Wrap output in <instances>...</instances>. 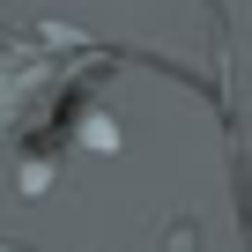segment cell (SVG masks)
I'll return each mask as SVG.
<instances>
[{"label":"cell","instance_id":"1","mask_svg":"<svg viewBox=\"0 0 252 252\" xmlns=\"http://www.w3.org/2000/svg\"><path fill=\"white\" fill-rule=\"evenodd\" d=\"M74 30H30V37H0V141H23L30 126H45V96L67 82L52 52Z\"/></svg>","mask_w":252,"mask_h":252}]
</instances>
